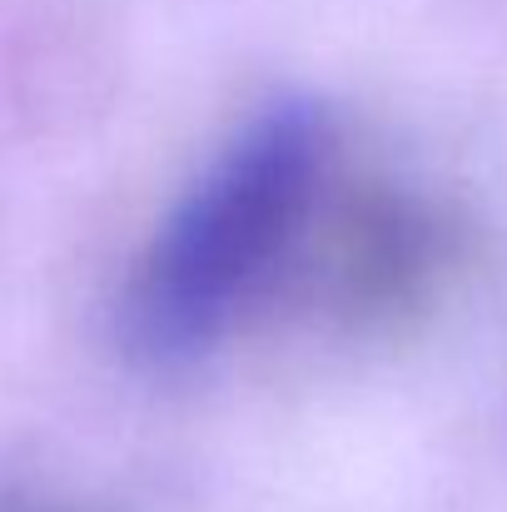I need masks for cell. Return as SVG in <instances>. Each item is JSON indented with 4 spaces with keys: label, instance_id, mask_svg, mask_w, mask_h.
Returning a JSON list of instances; mask_svg holds the SVG:
<instances>
[{
    "label": "cell",
    "instance_id": "cell-1",
    "mask_svg": "<svg viewBox=\"0 0 507 512\" xmlns=\"http://www.w3.org/2000/svg\"><path fill=\"white\" fill-rule=\"evenodd\" d=\"M338 174L319 100L259 110L160 219L120 294V343L145 368L209 358L309 259Z\"/></svg>",
    "mask_w": 507,
    "mask_h": 512
},
{
    "label": "cell",
    "instance_id": "cell-2",
    "mask_svg": "<svg viewBox=\"0 0 507 512\" xmlns=\"http://www.w3.org/2000/svg\"><path fill=\"white\" fill-rule=\"evenodd\" d=\"M463 254L468 229L448 199L418 184L378 179L338 199L329 249L319 254V294L343 324L388 329L443 299V289L463 269Z\"/></svg>",
    "mask_w": 507,
    "mask_h": 512
},
{
    "label": "cell",
    "instance_id": "cell-3",
    "mask_svg": "<svg viewBox=\"0 0 507 512\" xmlns=\"http://www.w3.org/2000/svg\"><path fill=\"white\" fill-rule=\"evenodd\" d=\"M0 512H70V508H55V503H30V498H20V503H0Z\"/></svg>",
    "mask_w": 507,
    "mask_h": 512
}]
</instances>
